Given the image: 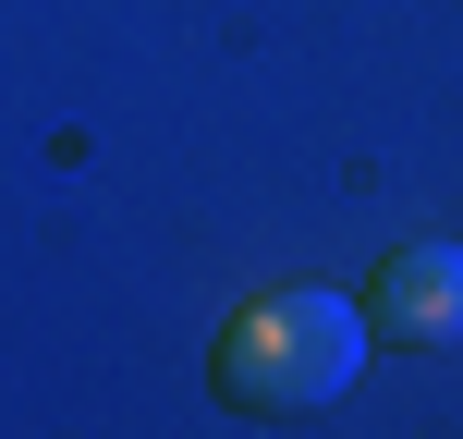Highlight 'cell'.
Segmentation results:
<instances>
[{
	"label": "cell",
	"mask_w": 463,
	"mask_h": 439,
	"mask_svg": "<svg viewBox=\"0 0 463 439\" xmlns=\"http://www.w3.org/2000/svg\"><path fill=\"white\" fill-rule=\"evenodd\" d=\"M354 367H366V305L342 293H269L220 329V391L256 415H305V403L354 391Z\"/></svg>",
	"instance_id": "cell-1"
},
{
	"label": "cell",
	"mask_w": 463,
	"mask_h": 439,
	"mask_svg": "<svg viewBox=\"0 0 463 439\" xmlns=\"http://www.w3.org/2000/svg\"><path fill=\"white\" fill-rule=\"evenodd\" d=\"M378 329L402 342H463V244H402L378 269Z\"/></svg>",
	"instance_id": "cell-2"
}]
</instances>
